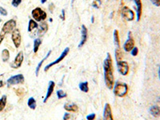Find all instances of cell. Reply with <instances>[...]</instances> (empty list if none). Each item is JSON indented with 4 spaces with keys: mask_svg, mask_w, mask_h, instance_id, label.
Returning a JSON list of instances; mask_svg holds the SVG:
<instances>
[{
    "mask_svg": "<svg viewBox=\"0 0 160 120\" xmlns=\"http://www.w3.org/2000/svg\"><path fill=\"white\" fill-rule=\"evenodd\" d=\"M103 70H104V81L108 89H113L114 87V69H113L112 58L110 53H107V58L103 62Z\"/></svg>",
    "mask_w": 160,
    "mask_h": 120,
    "instance_id": "6da1fadb",
    "label": "cell"
},
{
    "mask_svg": "<svg viewBox=\"0 0 160 120\" xmlns=\"http://www.w3.org/2000/svg\"><path fill=\"white\" fill-rule=\"evenodd\" d=\"M113 92L115 96L117 97L123 98L127 95L128 92V86L126 83H123L122 82L117 81L114 84L113 87Z\"/></svg>",
    "mask_w": 160,
    "mask_h": 120,
    "instance_id": "7a4b0ae2",
    "label": "cell"
},
{
    "mask_svg": "<svg viewBox=\"0 0 160 120\" xmlns=\"http://www.w3.org/2000/svg\"><path fill=\"white\" fill-rule=\"evenodd\" d=\"M33 19L36 22H41L47 19V13L40 7H36L31 11Z\"/></svg>",
    "mask_w": 160,
    "mask_h": 120,
    "instance_id": "3957f363",
    "label": "cell"
},
{
    "mask_svg": "<svg viewBox=\"0 0 160 120\" xmlns=\"http://www.w3.org/2000/svg\"><path fill=\"white\" fill-rule=\"evenodd\" d=\"M16 21L15 19H10L8 20L7 22H6L3 26V28H2V32L4 33V34H10V33H12V31L15 30L16 28Z\"/></svg>",
    "mask_w": 160,
    "mask_h": 120,
    "instance_id": "277c9868",
    "label": "cell"
},
{
    "mask_svg": "<svg viewBox=\"0 0 160 120\" xmlns=\"http://www.w3.org/2000/svg\"><path fill=\"white\" fill-rule=\"evenodd\" d=\"M7 86L10 87L13 85H17V84H22L24 83V76L22 74L13 75L7 79Z\"/></svg>",
    "mask_w": 160,
    "mask_h": 120,
    "instance_id": "5b68a950",
    "label": "cell"
},
{
    "mask_svg": "<svg viewBox=\"0 0 160 120\" xmlns=\"http://www.w3.org/2000/svg\"><path fill=\"white\" fill-rule=\"evenodd\" d=\"M69 51H70V48L66 47L65 49H64V50H63V52H62V54L60 55L59 57L57 59L55 60V61H54V62H52L51 63H50V64H48V65L46 66L45 68H44V71H47V70H49V69H50L51 67L56 65V64H58V63H59L60 62L62 61V60H63L66 57H67V55H68Z\"/></svg>",
    "mask_w": 160,
    "mask_h": 120,
    "instance_id": "8992f818",
    "label": "cell"
},
{
    "mask_svg": "<svg viewBox=\"0 0 160 120\" xmlns=\"http://www.w3.org/2000/svg\"><path fill=\"white\" fill-rule=\"evenodd\" d=\"M23 60H24V55H23V51H19L17 55L15 56V59L13 61L12 63H10V67L13 69H18L19 68L23 63Z\"/></svg>",
    "mask_w": 160,
    "mask_h": 120,
    "instance_id": "52a82bcc",
    "label": "cell"
},
{
    "mask_svg": "<svg viewBox=\"0 0 160 120\" xmlns=\"http://www.w3.org/2000/svg\"><path fill=\"white\" fill-rule=\"evenodd\" d=\"M11 39H12V42L15 47H19L21 45V42H22V36H21L20 30L17 28H15L11 33Z\"/></svg>",
    "mask_w": 160,
    "mask_h": 120,
    "instance_id": "ba28073f",
    "label": "cell"
},
{
    "mask_svg": "<svg viewBox=\"0 0 160 120\" xmlns=\"http://www.w3.org/2000/svg\"><path fill=\"white\" fill-rule=\"evenodd\" d=\"M118 70L122 75H127L129 73V65L125 61H117Z\"/></svg>",
    "mask_w": 160,
    "mask_h": 120,
    "instance_id": "9c48e42d",
    "label": "cell"
},
{
    "mask_svg": "<svg viewBox=\"0 0 160 120\" xmlns=\"http://www.w3.org/2000/svg\"><path fill=\"white\" fill-rule=\"evenodd\" d=\"M122 16L125 20L127 21H133L135 19V13L133 12V10H131L127 7H124L122 9Z\"/></svg>",
    "mask_w": 160,
    "mask_h": 120,
    "instance_id": "30bf717a",
    "label": "cell"
},
{
    "mask_svg": "<svg viewBox=\"0 0 160 120\" xmlns=\"http://www.w3.org/2000/svg\"><path fill=\"white\" fill-rule=\"evenodd\" d=\"M134 47H135V41H134V39L131 36V32L129 31L128 32L127 40L126 41V43L123 45V49H124L126 52H130V50L134 48Z\"/></svg>",
    "mask_w": 160,
    "mask_h": 120,
    "instance_id": "8fae6325",
    "label": "cell"
},
{
    "mask_svg": "<svg viewBox=\"0 0 160 120\" xmlns=\"http://www.w3.org/2000/svg\"><path fill=\"white\" fill-rule=\"evenodd\" d=\"M103 120H114L111 108L109 103H106L103 110Z\"/></svg>",
    "mask_w": 160,
    "mask_h": 120,
    "instance_id": "7c38bea8",
    "label": "cell"
},
{
    "mask_svg": "<svg viewBox=\"0 0 160 120\" xmlns=\"http://www.w3.org/2000/svg\"><path fill=\"white\" fill-rule=\"evenodd\" d=\"M87 28L86 27L85 25H82V29H81V34H82V39L80 41V43L79 44V48H81L87 42Z\"/></svg>",
    "mask_w": 160,
    "mask_h": 120,
    "instance_id": "4fadbf2b",
    "label": "cell"
},
{
    "mask_svg": "<svg viewBox=\"0 0 160 120\" xmlns=\"http://www.w3.org/2000/svg\"><path fill=\"white\" fill-rule=\"evenodd\" d=\"M55 83L54 81H50L49 83H48V88H47V95H46L45 99H43V103H46L47 102V100L49 99V98L52 95L53 91H54V89H55Z\"/></svg>",
    "mask_w": 160,
    "mask_h": 120,
    "instance_id": "5bb4252c",
    "label": "cell"
},
{
    "mask_svg": "<svg viewBox=\"0 0 160 120\" xmlns=\"http://www.w3.org/2000/svg\"><path fill=\"white\" fill-rule=\"evenodd\" d=\"M48 30V24L46 22L41 23L39 26V30L37 31V35L39 37H42L47 32Z\"/></svg>",
    "mask_w": 160,
    "mask_h": 120,
    "instance_id": "9a60e30c",
    "label": "cell"
},
{
    "mask_svg": "<svg viewBox=\"0 0 160 120\" xmlns=\"http://www.w3.org/2000/svg\"><path fill=\"white\" fill-rule=\"evenodd\" d=\"M135 5H136V11H137V21L139 22L141 19V15H142V2L141 0H134Z\"/></svg>",
    "mask_w": 160,
    "mask_h": 120,
    "instance_id": "2e32d148",
    "label": "cell"
},
{
    "mask_svg": "<svg viewBox=\"0 0 160 120\" xmlns=\"http://www.w3.org/2000/svg\"><path fill=\"white\" fill-rule=\"evenodd\" d=\"M64 109L67 111H70V112H77L79 110L78 106L76 104H73V103H65Z\"/></svg>",
    "mask_w": 160,
    "mask_h": 120,
    "instance_id": "e0dca14e",
    "label": "cell"
},
{
    "mask_svg": "<svg viewBox=\"0 0 160 120\" xmlns=\"http://www.w3.org/2000/svg\"><path fill=\"white\" fill-rule=\"evenodd\" d=\"M51 52H52V50H49V52L47 54V55H46L45 57L43 58V59L41 60L39 63V64H38L37 67H36V70H35V75H36V76H39V70H40V69H41V67H42V65H43V63L45 62V60L47 59V58L50 56Z\"/></svg>",
    "mask_w": 160,
    "mask_h": 120,
    "instance_id": "ac0fdd59",
    "label": "cell"
},
{
    "mask_svg": "<svg viewBox=\"0 0 160 120\" xmlns=\"http://www.w3.org/2000/svg\"><path fill=\"white\" fill-rule=\"evenodd\" d=\"M150 115L154 116V117L157 118L160 116V107L159 106H152L150 108Z\"/></svg>",
    "mask_w": 160,
    "mask_h": 120,
    "instance_id": "d6986e66",
    "label": "cell"
},
{
    "mask_svg": "<svg viewBox=\"0 0 160 120\" xmlns=\"http://www.w3.org/2000/svg\"><path fill=\"white\" fill-rule=\"evenodd\" d=\"M42 42H43V41H42V39H41L40 38L35 39V41H34V47H33V51H34V53L38 52L40 45L42 44Z\"/></svg>",
    "mask_w": 160,
    "mask_h": 120,
    "instance_id": "ffe728a7",
    "label": "cell"
},
{
    "mask_svg": "<svg viewBox=\"0 0 160 120\" xmlns=\"http://www.w3.org/2000/svg\"><path fill=\"white\" fill-rule=\"evenodd\" d=\"M39 27L38 23H36V21L34 19H30L29 20V23H28V31L31 32L33 30H35V28H37Z\"/></svg>",
    "mask_w": 160,
    "mask_h": 120,
    "instance_id": "44dd1931",
    "label": "cell"
},
{
    "mask_svg": "<svg viewBox=\"0 0 160 120\" xmlns=\"http://www.w3.org/2000/svg\"><path fill=\"white\" fill-rule=\"evenodd\" d=\"M80 90L83 91L84 93H87L89 91V86H88L87 82H83V83H80L79 85Z\"/></svg>",
    "mask_w": 160,
    "mask_h": 120,
    "instance_id": "7402d4cb",
    "label": "cell"
},
{
    "mask_svg": "<svg viewBox=\"0 0 160 120\" xmlns=\"http://www.w3.org/2000/svg\"><path fill=\"white\" fill-rule=\"evenodd\" d=\"M27 105L31 110H35V108H36V100L35 99V98H29V99L27 101Z\"/></svg>",
    "mask_w": 160,
    "mask_h": 120,
    "instance_id": "603a6c76",
    "label": "cell"
},
{
    "mask_svg": "<svg viewBox=\"0 0 160 120\" xmlns=\"http://www.w3.org/2000/svg\"><path fill=\"white\" fill-rule=\"evenodd\" d=\"M10 59V52L7 49H3L2 51V59L4 63L7 62Z\"/></svg>",
    "mask_w": 160,
    "mask_h": 120,
    "instance_id": "cb8c5ba5",
    "label": "cell"
},
{
    "mask_svg": "<svg viewBox=\"0 0 160 120\" xmlns=\"http://www.w3.org/2000/svg\"><path fill=\"white\" fill-rule=\"evenodd\" d=\"M114 41H115V44L116 45L117 47H120V40H119V31L117 30H114Z\"/></svg>",
    "mask_w": 160,
    "mask_h": 120,
    "instance_id": "d4e9b609",
    "label": "cell"
},
{
    "mask_svg": "<svg viewBox=\"0 0 160 120\" xmlns=\"http://www.w3.org/2000/svg\"><path fill=\"white\" fill-rule=\"evenodd\" d=\"M7 105V95H3L0 99V112L3 111Z\"/></svg>",
    "mask_w": 160,
    "mask_h": 120,
    "instance_id": "484cf974",
    "label": "cell"
},
{
    "mask_svg": "<svg viewBox=\"0 0 160 120\" xmlns=\"http://www.w3.org/2000/svg\"><path fill=\"white\" fill-rule=\"evenodd\" d=\"M115 57L116 61H121V60H122V58H123V53H122V51H121L119 47H117L115 49Z\"/></svg>",
    "mask_w": 160,
    "mask_h": 120,
    "instance_id": "4316f807",
    "label": "cell"
},
{
    "mask_svg": "<svg viewBox=\"0 0 160 120\" xmlns=\"http://www.w3.org/2000/svg\"><path fill=\"white\" fill-rule=\"evenodd\" d=\"M57 97L59 99H64V98L67 97V94L64 92L63 90H59L57 91Z\"/></svg>",
    "mask_w": 160,
    "mask_h": 120,
    "instance_id": "83f0119b",
    "label": "cell"
},
{
    "mask_svg": "<svg viewBox=\"0 0 160 120\" xmlns=\"http://www.w3.org/2000/svg\"><path fill=\"white\" fill-rule=\"evenodd\" d=\"M21 3H22V0H12L11 4L14 7H18L21 4Z\"/></svg>",
    "mask_w": 160,
    "mask_h": 120,
    "instance_id": "f1b7e54d",
    "label": "cell"
},
{
    "mask_svg": "<svg viewBox=\"0 0 160 120\" xmlns=\"http://www.w3.org/2000/svg\"><path fill=\"white\" fill-rule=\"evenodd\" d=\"M0 15H3V16H7V10H6L5 8L0 7Z\"/></svg>",
    "mask_w": 160,
    "mask_h": 120,
    "instance_id": "f546056e",
    "label": "cell"
},
{
    "mask_svg": "<svg viewBox=\"0 0 160 120\" xmlns=\"http://www.w3.org/2000/svg\"><path fill=\"white\" fill-rule=\"evenodd\" d=\"M130 51H131V55L132 56H136L139 54V49L136 47H134V48Z\"/></svg>",
    "mask_w": 160,
    "mask_h": 120,
    "instance_id": "4dcf8cb0",
    "label": "cell"
},
{
    "mask_svg": "<svg viewBox=\"0 0 160 120\" xmlns=\"http://www.w3.org/2000/svg\"><path fill=\"white\" fill-rule=\"evenodd\" d=\"M95 117H96V115L95 113H91L90 115H87V120H95Z\"/></svg>",
    "mask_w": 160,
    "mask_h": 120,
    "instance_id": "1f68e13d",
    "label": "cell"
},
{
    "mask_svg": "<svg viewBox=\"0 0 160 120\" xmlns=\"http://www.w3.org/2000/svg\"><path fill=\"white\" fill-rule=\"evenodd\" d=\"M24 94V90H23V88H19L17 90H16V95L18 96H22V95Z\"/></svg>",
    "mask_w": 160,
    "mask_h": 120,
    "instance_id": "d6a6232c",
    "label": "cell"
},
{
    "mask_svg": "<svg viewBox=\"0 0 160 120\" xmlns=\"http://www.w3.org/2000/svg\"><path fill=\"white\" fill-rule=\"evenodd\" d=\"M3 77H4V74H1L0 75V87H3L4 86V82H3Z\"/></svg>",
    "mask_w": 160,
    "mask_h": 120,
    "instance_id": "836d02e7",
    "label": "cell"
},
{
    "mask_svg": "<svg viewBox=\"0 0 160 120\" xmlns=\"http://www.w3.org/2000/svg\"><path fill=\"white\" fill-rule=\"evenodd\" d=\"M150 1L156 7H159L160 6V0H150Z\"/></svg>",
    "mask_w": 160,
    "mask_h": 120,
    "instance_id": "e575fe53",
    "label": "cell"
},
{
    "mask_svg": "<svg viewBox=\"0 0 160 120\" xmlns=\"http://www.w3.org/2000/svg\"><path fill=\"white\" fill-rule=\"evenodd\" d=\"M70 118V115L69 114L68 112H66L65 114H64V115H63V120H69Z\"/></svg>",
    "mask_w": 160,
    "mask_h": 120,
    "instance_id": "d590c367",
    "label": "cell"
},
{
    "mask_svg": "<svg viewBox=\"0 0 160 120\" xmlns=\"http://www.w3.org/2000/svg\"><path fill=\"white\" fill-rule=\"evenodd\" d=\"M4 38H5V34L3 32H1V34H0V45H1V44H2V43H3Z\"/></svg>",
    "mask_w": 160,
    "mask_h": 120,
    "instance_id": "8d00e7d4",
    "label": "cell"
},
{
    "mask_svg": "<svg viewBox=\"0 0 160 120\" xmlns=\"http://www.w3.org/2000/svg\"><path fill=\"white\" fill-rule=\"evenodd\" d=\"M60 18L62 19V20H64L66 19V17H65V10L63 9V10H62V15H61V16H60Z\"/></svg>",
    "mask_w": 160,
    "mask_h": 120,
    "instance_id": "74e56055",
    "label": "cell"
},
{
    "mask_svg": "<svg viewBox=\"0 0 160 120\" xmlns=\"http://www.w3.org/2000/svg\"><path fill=\"white\" fill-rule=\"evenodd\" d=\"M92 7H95V8H99V6L97 5V4H96V2H93V3H92Z\"/></svg>",
    "mask_w": 160,
    "mask_h": 120,
    "instance_id": "f35d334b",
    "label": "cell"
},
{
    "mask_svg": "<svg viewBox=\"0 0 160 120\" xmlns=\"http://www.w3.org/2000/svg\"><path fill=\"white\" fill-rule=\"evenodd\" d=\"M94 22H95V18H94V16H92L91 17V23H94Z\"/></svg>",
    "mask_w": 160,
    "mask_h": 120,
    "instance_id": "ab89813d",
    "label": "cell"
},
{
    "mask_svg": "<svg viewBox=\"0 0 160 120\" xmlns=\"http://www.w3.org/2000/svg\"><path fill=\"white\" fill-rule=\"evenodd\" d=\"M47 0H41V3H45L46 2H47Z\"/></svg>",
    "mask_w": 160,
    "mask_h": 120,
    "instance_id": "60d3db41",
    "label": "cell"
},
{
    "mask_svg": "<svg viewBox=\"0 0 160 120\" xmlns=\"http://www.w3.org/2000/svg\"><path fill=\"white\" fill-rule=\"evenodd\" d=\"M96 1H98L99 4H101V3H102V1H101V0H96Z\"/></svg>",
    "mask_w": 160,
    "mask_h": 120,
    "instance_id": "b9f144b4",
    "label": "cell"
},
{
    "mask_svg": "<svg viewBox=\"0 0 160 120\" xmlns=\"http://www.w3.org/2000/svg\"><path fill=\"white\" fill-rule=\"evenodd\" d=\"M159 79H160V67H159Z\"/></svg>",
    "mask_w": 160,
    "mask_h": 120,
    "instance_id": "7bdbcfd3",
    "label": "cell"
},
{
    "mask_svg": "<svg viewBox=\"0 0 160 120\" xmlns=\"http://www.w3.org/2000/svg\"><path fill=\"white\" fill-rule=\"evenodd\" d=\"M71 2H72V3H72V4H73V3H74V0H71Z\"/></svg>",
    "mask_w": 160,
    "mask_h": 120,
    "instance_id": "ee69618b",
    "label": "cell"
},
{
    "mask_svg": "<svg viewBox=\"0 0 160 120\" xmlns=\"http://www.w3.org/2000/svg\"><path fill=\"white\" fill-rule=\"evenodd\" d=\"M159 102H160V98H159Z\"/></svg>",
    "mask_w": 160,
    "mask_h": 120,
    "instance_id": "f6af8a7d",
    "label": "cell"
},
{
    "mask_svg": "<svg viewBox=\"0 0 160 120\" xmlns=\"http://www.w3.org/2000/svg\"><path fill=\"white\" fill-rule=\"evenodd\" d=\"M1 21H2V20H1V19H0V22H1Z\"/></svg>",
    "mask_w": 160,
    "mask_h": 120,
    "instance_id": "bcb514c9",
    "label": "cell"
}]
</instances>
